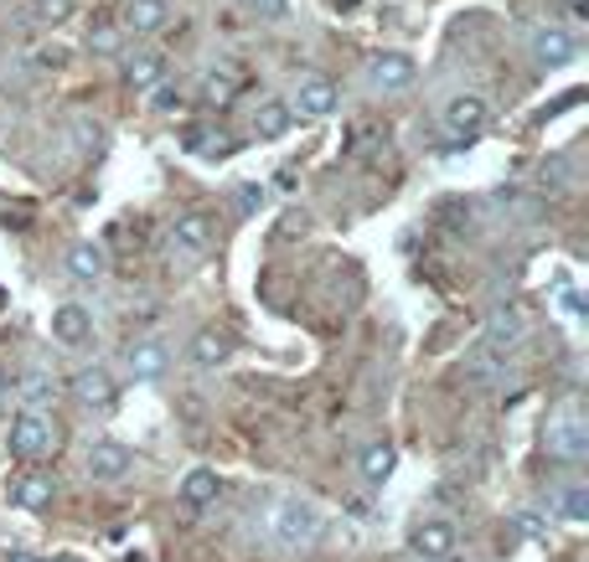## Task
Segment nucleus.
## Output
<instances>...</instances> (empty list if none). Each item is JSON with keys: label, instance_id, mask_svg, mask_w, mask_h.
I'll list each match as a JSON object with an SVG mask.
<instances>
[{"label": "nucleus", "instance_id": "nucleus-1", "mask_svg": "<svg viewBox=\"0 0 589 562\" xmlns=\"http://www.w3.org/2000/svg\"><path fill=\"white\" fill-rule=\"evenodd\" d=\"M264 532H269V542L285 547V552H300V547H311L321 537V511L311 501H300V496H279L269 511H264Z\"/></svg>", "mask_w": 589, "mask_h": 562}, {"label": "nucleus", "instance_id": "nucleus-2", "mask_svg": "<svg viewBox=\"0 0 589 562\" xmlns=\"http://www.w3.org/2000/svg\"><path fill=\"white\" fill-rule=\"evenodd\" d=\"M543 449H549V460L558 465H579L589 460V424L579 407H564V413H553L549 428H543Z\"/></svg>", "mask_w": 589, "mask_h": 562}, {"label": "nucleus", "instance_id": "nucleus-3", "mask_svg": "<svg viewBox=\"0 0 589 562\" xmlns=\"http://www.w3.org/2000/svg\"><path fill=\"white\" fill-rule=\"evenodd\" d=\"M5 444H11V454L16 460H26V465H37V460H47V454H58V428L47 424L41 413H16L11 418V433H5Z\"/></svg>", "mask_w": 589, "mask_h": 562}, {"label": "nucleus", "instance_id": "nucleus-4", "mask_svg": "<svg viewBox=\"0 0 589 562\" xmlns=\"http://www.w3.org/2000/svg\"><path fill=\"white\" fill-rule=\"evenodd\" d=\"M166 243H171V253L177 258H207L217 243V228L207 212H181L177 222H171V233H166Z\"/></svg>", "mask_w": 589, "mask_h": 562}, {"label": "nucleus", "instance_id": "nucleus-5", "mask_svg": "<svg viewBox=\"0 0 589 562\" xmlns=\"http://www.w3.org/2000/svg\"><path fill=\"white\" fill-rule=\"evenodd\" d=\"M486 124H491L486 98L460 94V98H450V103H445V135H450L455 145H471L476 135H486Z\"/></svg>", "mask_w": 589, "mask_h": 562}, {"label": "nucleus", "instance_id": "nucleus-6", "mask_svg": "<svg viewBox=\"0 0 589 562\" xmlns=\"http://www.w3.org/2000/svg\"><path fill=\"white\" fill-rule=\"evenodd\" d=\"M336 103H341V88H336L326 73H305V78H300V88H294L290 114H300V119H326V114H336Z\"/></svg>", "mask_w": 589, "mask_h": 562}, {"label": "nucleus", "instance_id": "nucleus-7", "mask_svg": "<svg viewBox=\"0 0 589 562\" xmlns=\"http://www.w3.org/2000/svg\"><path fill=\"white\" fill-rule=\"evenodd\" d=\"M413 78H419V68H413V58H404V52H377V58L368 62V88H373V94H409Z\"/></svg>", "mask_w": 589, "mask_h": 562}, {"label": "nucleus", "instance_id": "nucleus-8", "mask_svg": "<svg viewBox=\"0 0 589 562\" xmlns=\"http://www.w3.org/2000/svg\"><path fill=\"white\" fill-rule=\"evenodd\" d=\"M5 496H11V505H16V511H47V505H52V496H58V480H52L47 469H21V475H11Z\"/></svg>", "mask_w": 589, "mask_h": 562}, {"label": "nucleus", "instance_id": "nucleus-9", "mask_svg": "<svg viewBox=\"0 0 589 562\" xmlns=\"http://www.w3.org/2000/svg\"><path fill=\"white\" fill-rule=\"evenodd\" d=\"M528 47H532V62L549 68V73H558V68H569V62L579 58V41H574L569 32H558V26H538L528 37Z\"/></svg>", "mask_w": 589, "mask_h": 562}, {"label": "nucleus", "instance_id": "nucleus-10", "mask_svg": "<svg viewBox=\"0 0 589 562\" xmlns=\"http://www.w3.org/2000/svg\"><path fill=\"white\" fill-rule=\"evenodd\" d=\"M455 542H460V532L455 522H419L409 532V547L419 552L424 562H440V558H455Z\"/></svg>", "mask_w": 589, "mask_h": 562}, {"label": "nucleus", "instance_id": "nucleus-11", "mask_svg": "<svg viewBox=\"0 0 589 562\" xmlns=\"http://www.w3.org/2000/svg\"><path fill=\"white\" fill-rule=\"evenodd\" d=\"M124 367H130L135 382H160V377L171 371V351L160 346V341H130V351H124Z\"/></svg>", "mask_w": 589, "mask_h": 562}, {"label": "nucleus", "instance_id": "nucleus-12", "mask_svg": "<svg viewBox=\"0 0 589 562\" xmlns=\"http://www.w3.org/2000/svg\"><path fill=\"white\" fill-rule=\"evenodd\" d=\"M528 341V315L517 310V305H496V310L486 315V346L496 351H512Z\"/></svg>", "mask_w": 589, "mask_h": 562}, {"label": "nucleus", "instance_id": "nucleus-13", "mask_svg": "<svg viewBox=\"0 0 589 562\" xmlns=\"http://www.w3.org/2000/svg\"><path fill=\"white\" fill-rule=\"evenodd\" d=\"M68 392H73L83 407H115V398H119L115 377L104 367H79V377L68 382Z\"/></svg>", "mask_w": 589, "mask_h": 562}, {"label": "nucleus", "instance_id": "nucleus-14", "mask_svg": "<svg viewBox=\"0 0 589 562\" xmlns=\"http://www.w3.org/2000/svg\"><path fill=\"white\" fill-rule=\"evenodd\" d=\"M88 335H94V315L83 310V305H58L52 310V341L68 351L88 346Z\"/></svg>", "mask_w": 589, "mask_h": 562}, {"label": "nucleus", "instance_id": "nucleus-15", "mask_svg": "<svg viewBox=\"0 0 589 562\" xmlns=\"http://www.w3.org/2000/svg\"><path fill=\"white\" fill-rule=\"evenodd\" d=\"M130 465H135V454L119 444V439H98V444L88 449V475H94V480H124Z\"/></svg>", "mask_w": 589, "mask_h": 562}, {"label": "nucleus", "instance_id": "nucleus-16", "mask_svg": "<svg viewBox=\"0 0 589 562\" xmlns=\"http://www.w3.org/2000/svg\"><path fill=\"white\" fill-rule=\"evenodd\" d=\"M233 356V335L228 330H217V326H202L192 335V367H202V371H213V367H223Z\"/></svg>", "mask_w": 589, "mask_h": 562}, {"label": "nucleus", "instance_id": "nucleus-17", "mask_svg": "<svg viewBox=\"0 0 589 562\" xmlns=\"http://www.w3.org/2000/svg\"><path fill=\"white\" fill-rule=\"evenodd\" d=\"M177 496L187 511H207V505H217V496H223V480H217V469H187V480H181Z\"/></svg>", "mask_w": 589, "mask_h": 562}, {"label": "nucleus", "instance_id": "nucleus-18", "mask_svg": "<svg viewBox=\"0 0 589 562\" xmlns=\"http://www.w3.org/2000/svg\"><path fill=\"white\" fill-rule=\"evenodd\" d=\"M466 377H471V388H496V382L507 377V351L476 346L471 356H466Z\"/></svg>", "mask_w": 589, "mask_h": 562}, {"label": "nucleus", "instance_id": "nucleus-19", "mask_svg": "<svg viewBox=\"0 0 589 562\" xmlns=\"http://www.w3.org/2000/svg\"><path fill=\"white\" fill-rule=\"evenodd\" d=\"M171 21V5L166 0H124V32H135V37H151Z\"/></svg>", "mask_w": 589, "mask_h": 562}, {"label": "nucleus", "instance_id": "nucleus-20", "mask_svg": "<svg viewBox=\"0 0 589 562\" xmlns=\"http://www.w3.org/2000/svg\"><path fill=\"white\" fill-rule=\"evenodd\" d=\"M104 269H109V258H104V243L83 237V243H73V248H68V273H73L79 284H94V279H104Z\"/></svg>", "mask_w": 589, "mask_h": 562}, {"label": "nucleus", "instance_id": "nucleus-21", "mask_svg": "<svg viewBox=\"0 0 589 562\" xmlns=\"http://www.w3.org/2000/svg\"><path fill=\"white\" fill-rule=\"evenodd\" d=\"M124 78H130V88L151 94V88L166 83V58H160V52H135V58L124 62Z\"/></svg>", "mask_w": 589, "mask_h": 562}, {"label": "nucleus", "instance_id": "nucleus-22", "mask_svg": "<svg viewBox=\"0 0 589 562\" xmlns=\"http://www.w3.org/2000/svg\"><path fill=\"white\" fill-rule=\"evenodd\" d=\"M357 469H362V480L368 485H388L393 469H398V449L393 444H368L362 449V460H357Z\"/></svg>", "mask_w": 589, "mask_h": 562}, {"label": "nucleus", "instance_id": "nucleus-23", "mask_svg": "<svg viewBox=\"0 0 589 562\" xmlns=\"http://www.w3.org/2000/svg\"><path fill=\"white\" fill-rule=\"evenodd\" d=\"M553 511H558L564 522H589V485H579V480L558 485V490H553Z\"/></svg>", "mask_w": 589, "mask_h": 562}, {"label": "nucleus", "instance_id": "nucleus-24", "mask_svg": "<svg viewBox=\"0 0 589 562\" xmlns=\"http://www.w3.org/2000/svg\"><path fill=\"white\" fill-rule=\"evenodd\" d=\"M290 124H294L290 103H264L259 119H254V135L259 139H285V135H290Z\"/></svg>", "mask_w": 589, "mask_h": 562}, {"label": "nucleus", "instance_id": "nucleus-25", "mask_svg": "<svg viewBox=\"0 0 589 562\" xmlns=\"http://www.w3.org/2000/svg\"><path fill=\"white\" fill-rule=\"evenodd\" d=\"M238 88H243V78H238L233 68H207V78H202V98L207 103H233Z\"/></svg>", "mask_w": 589, "mask_h": 562}, {"label": "nucleus", "instance_id": "nucleus-26", "mask_svg": "<svg viewBox=\"0 0 589 562\" xmlns=\"http://www.w3.org/2000/svg\"><path fill=\"white\" fill-rule=\"evenodd\" d=\"M11 388L26 398V407H47L52 398H58V382H52L47 371H26V377H21V382H11Z\"/></svg>", "mask_w": 589, "mask_h": 562}, {"label": "nucleus", "instance_id": "nucleus-27", "mask_svg": "<svg viewBox=\"0 0 589 562\" xmlns=\"http://www.w3.org/2000/svg\"><path fill=\"white\" fill-rule=\"evenodd\" d=\"M119 47H124V32H119V26H98L94 37H88V52H94V58H115Z\"/></svg>", "mask_w": 589, "mask_h": 562}, {"label": "nucleus", "instance_id": "nucleus-28", "mask_svg": "<svg viewBox=\"0 0 589 562\" xmlns=\"http://www.w3.org/2000/svg\"><path fill=\"white\" fill-rule=\"evenodd\" d=\"M73 16V0H37V21L41 26H62Z\"/></svg>", "mask_w": 589, "mask_h": 562}, {"label": "nucleus", "instance_id": "nucleus-29", "mask_svg": "<svg viewBox=\"0 0 589 562\" xmlns=\"http://www.w3.org/2000/svg\"><path fill=\"white\" fill-rule=\"evenodd\" d=\"M187 145H192V150H207V156H228V150H233L228 135H192Z\"/></svg>", "mask_w": 589, "mask_h": 562}, {"label": "nucleus", "instance_id": "nucleus-30", "mask_svg": "<svg viewBox=\"0 0 589 562\" xmlns=\"http://www.w3.org/2000/svg\"><path fill=\"white\" fill-rule=\"evenodd\" d=\"M264 207V186H238V212H259Z\"/></svg>", "mask_w": 589, "mask_h": 562}, {"label": "nucleus", "instance_id": "nucleus-31", "mask_svg": "<svg viewBox=\"0 0 589 562\" xmlns=\"http://www.w3.org/2000/svg\"><path fill=\"white\" fill-rule=\"evenodd\" d=\"M151 98H156V109H181V88H171V83L151 88Z\"/></svg>", "mask_w": 589, "mask_h": 562}, {"label": "nucleus", "instance_id": "nucleus-32", "mask_svg": "<svg viewBox=\"0 0 589 562\" xmlns=\"http://www.w3.org/2000/svg\"><path fill=\"white\" fill-rule=\"evenodd\" d=\"M249 5H254L259 16H269V21H279V16H285V0H249Z\"/></svg>", "mask_w": 589, "mask_h": 562}, {"label": "nucleus", "instance_id": "nucleus-33", "mask_svg": "<svg viewBox=\"0 0 589 562\" xmlns=\"http://www.w3.org/2000/svg\"><path fill=\"white\" fill-rule=\"evenodd\" d=\"M517 526H522L528 537H549V532H543V522H538V516H522V522H517Z\"/></svg>", "mask_w": 589, "mask_h": 562}, {"label": "nucleus", "instance_id": "nucleus-34", "mask_svg": "<svg viewBox=\"0 0 589 562\" xmlns=\"http://www.w3.org/2000/svg\"><path fill=\"white\" fill-rule=\"evenodd\" d=\"M5 562H47V558H37V552H5Z\"/></svg>", "mask_w": 589, "mask_h": 562}, {"label": "nucleus", "instance_id": "nucleus-35", "mask_svg": "<svg viewBox=\"0 0 589 562\" xmlns=\"http://www.w3.org/2000/svg\"><path fill=\"white\" fill-rule=\"evenodd\" d=\"M5 398H11V371L0 367V403H5Z\"/></svg>", "mask_w": 589, "mask_h": 562}, {"label": "nucleus", "instance_id": "nucleus-36", "mask_svg": "<svg viewBox=\"0 0 589 562\" xmlns=\"http://www.w3.org/2000/svg\"><path fill=\"white\" fill-rule=\"evenodd\" d=\"M58 562H83V558H58Z\"/></svg>", "mask_w": 589, "mask_h": 562}, {"label": "nucleus", "instance_id": "nucleus-37", "mask_svg": "<svg viewBox=\"0 0 589 562\" xmlns=\"http://www.w3.org/2000/svg\"><path fill=\"white\" fill-rule=\"evenodd\" d=\"M440 562H455V558H440Z\"/></svg>", "mask_w": 589, "mask_h": 562}]
</instances>
